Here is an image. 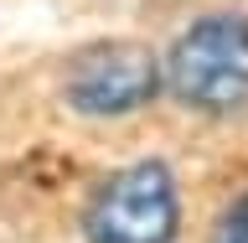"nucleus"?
Wrapping results in <instances>:
<instances>
[{
    "label": "nucleus",
    "mask_w": 248,
    "mask_h": 243,
    "mask_svg": "<svg viewBox=\"0 0 248 243\" xmlns=\"http://www.w3.org/2000/svg\"><path fill=\"white\" fill-rule=\"evenodd\" d=\"M160 93L202 119L248 114V11H207L160 57Z\"/></svg>",
    "instance_id": "1"
},
{
    "label": "nucleus",
    "mask_w": 248,
    "mask_h": 243,
    "mask_svg": "<svg viewBox=\"0 0 248 243\" xmlns=\"http://www.w3.org/2000/svg\"><path fill=\"white\" fill-rule=\"evenodd\" d=\"M78 228L88 243H176L181 238V181L160 155L124 161L88 192Z\"/></svg>",
    "instance_id": "2"
},
{
    "label": "nucleus",
    "mask_w": 248,
    "mask_h": 243,
    "mask_svg": "<svg viewBox=\"0 0 248 243\" xmlns=\"http://www.w3.org/2000/svg\"><path fill=\"white\" fill-rule=\"evenodd\" d=\"M62 98L83 119H129L160 98V57L145 42L83 47L62 73Z\"/></svg>",
    "instance_id": "3"
},
{
    "label": "nucleus",
    "mask_w": 248,
    "mask_h": 243,
    "mask_svg": "<svg viewBox=\"0 0 248 243\" xmlns=\"http://www.w3.org/2000/svg\"><path fill=\"white\" fill-rule=\"evenodd\" d=\"M207 243H248V192H238V197L222 207V217L212 223Z\"/></svg>",
    "instance_id": "4"
}]
</instances>
